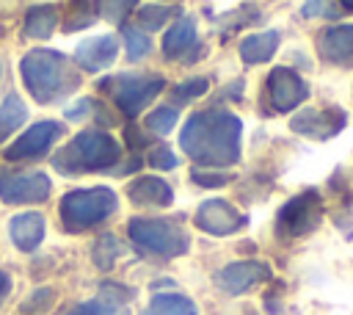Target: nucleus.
I'll return each mask as SVG.
<instances>
[{"label": "nucleus", "mask_w": 353, "mask_h": 315, "mask_svg": "<svg viewBox=\"0 0 353 315\" xmlns=\"http://www.w3.org/2000/svg\"><path fill=\"white\" fill-rule=\"evenodd\" d=\"M52 298H55V293L50 290V287H44V290H36L28 301H25V309H33V312H44L50 304H52Z\"/></svg>", "instance_id": "33"}, {"label": "nucleus", "mask_w": 353, "mask_h": 315, "mask_svg": "<svg viewBox=\"0 0 353 315\" xmlns=\"http://www.w3.org/2000/svg\"><path fill=\"white\" fill-rule=\"evenodd\" d=\"M176 116H179L176 108H171V105H160V108H154V111L146 116V127H149L152 133H157V135H165V133L174 130Z\"/></svg>", "instance_id": "27"}, {"label": "nucleus", "mask_w": 353, "mask_h": 315, "mask_svg": "<svg viewBox=\"0 0 353 315\" xmlns=\"http://www.w3.org/2000/svg\"><path fill=\"white\" fill-rule=\"evenodd\" d=\"M149 163L154 166V169H163V171H168V169H176V155L168 149V146H154V149H149Z\"/></svg>", "instance_id": "32"}, {"label": "nucleus", "mask_w": 353, "mask_h": 315, "mask_svg": "<svg viewBox=\"0 0 353 315\" xmlns=\"http://www.w3.org/2000/svg\"><path fill=\"white\" fill-rule=\"evenodd\" d=\"M44 216L41 213H19L8 221V232H11V240L17 249L22 251H33L41 238H44Z\"/></svg>", "instance_id": "19"}, {"label": "nucleus", "mask_w": 353, "mask_h": 315, "mask_svg": "<svg viewBox=\"0 0 353 315\" xmlns=\"http://www.w3.org/2000/svg\"><path fill=\"white\" fill-rule=\"evenodd\" d=\"M127 196L141 207H165L174 199L171 185L160 177H135L127 185Z\"/></svg>", "instance_id": "17"}, {"label": "nucleus", "mask_w": 353, "mask_h": 315, "mask_svg": "<svg viewBox=\"0 0 353 315\" xmlns=\"http://www.w3.org/2000/svg\"><path fill=\"white\" fill-rule=\"evenodd\" d=\"M190 50H196V25L190 17H179L163 36V52L171 61H193V55H188Z\"/></svg>", "instance_id": "16"}, {"label": "nucleus", "mask_w": 353, "mask_h": 315, "mask_svg": "<svg viewBox=\"0 0 353 315\" xmlns=\"http://www.w3.org/2000/svg\"><path fill=\"white\" fill-rule=\"evenodd\" d=\"M317 52L334 66H353V25L325 28L317 39Z\"/></svg>", "instance_id": "15"}, {"label": "nucleus", "mask_w": 353, "mask_h": 315, "mask_svg": "<svg viewBox=\"0 0 353 315\" xmlns=\"http://www.w3.org/2000/svg\"><path fill=\"white\" fill-rule=\"evenodd\" d=\"M127 235L141 251L154 257H179L190 246L188 232L168 218H130Z\"/></svg>", "instance_id": "4"}, {"label": "nucleus", "mask_w": 353, "mask_h": 315, "mask_svg": "<svg viewBox=\"0 0 353 315\" xmlns=\"http://www.w3.org/2000/svg\"><path fill=\"white\" fill-rule=\"evenodd\" d=\"M138 6V0H97V14L113 25H121L127 19V14Z\"/></svg>", "instance_id": "26"}, {"label": "nucleus", "mask_w": 353, "mask_h": 315, "mask_svg": "<svg viewBox=\"0 0 353 315\" xmlns=\"http://www.w3.org/2000/svg\"><path fill=\"white\" fill-rule=\"evenodd\" d=\"M207 88H210V80L207 77H190V80H185V83H179L174 88V102L176 105H185V102L207 94Z\"/></svg>", "instance_id": "30"}, {"label": "nucleus", "mask_w": 353, "mask_h": 315, "mask_svg": "<svg viewBox=\"0 0 353 315\" xmlns=\"http://www.w3.org/2000/svg\"><path fill=\"white\" fill-rule=\"evenodd\" d=\"M301 11H303V17H339V11L331 8L325 0H306Z\"/></svg>", "instance_id": "34"}, {"label": "nucleus", "mask_w": 353, "mask_h": 315, "mask_svg": "<svg viewBox=\"0 0 353 315\" xmlns=\"http://www.w3.org/2000/svg\"><path fill=\"white\" fill-rule=\"evenodd\" d=\"M124 44H127L130 61H141L152 50V41L141 28H124Z\"/></svg>", "instance_id": "29"}, {"label": "nucleus", "mask_w": 353, "mask_h": 315, "mask_svg": "<svg viewBox=\"0 0 353 315\" xmlns=\"http://www.w3.org/2000/svg\"><path fill=\"white\" fill-rule=\"evenodd\" d=\"M61 133L63 127L58 122H36L6 149V160H36L50 152V146L61 138Z\"/></svg>", "instance_id": "10"}, {"label": "nucleus", "mask_w": 353, "mask_h": 315, "mask_svg": "<svg viewBox=\"0 0 353 315\" xmlns=\"http://www.w3.org/2000/svg\"><path fill=\"white\" fill-rule=\"evenodd\" d=\"M339 3H342V6L347 8V11H353V0H339Z\"/></svg>", "instance_id": "36"}, {"label": "nucleus", "mask_w": 353, "mask_h": 315, "mask_svg": "<svg viewBox=\"0 0 353 315\" xmlns=\"http://www.w3.org/2000/svg\"><path fill=\"white\" fill-rule=\"evenodd\" d=\"M99 88L116 102V108L124 113V116H138L163 88H165V80L160 75H113V77H105L99 83Z\"/></svg>", "instance_id": "6"}, {"label": "nucleus", "mask_w": 353, "mask_h": 315, "mask_svg": "<svg viewBox=\"0 0 353 315\" xmlns=\"http://www.w3.org/2000/svg\"><path fill=\"white\" fill-rule=\"evenodd\" d=\"M279 30H265V33H251L240 41V58L245 64H262L268 58H273V52L279 50Z\"/></svg>", "instance_id": "20"}, {"label": "nucleus", "mask_w": 353, "mask_h": 315, "mask_svg": "<svg viewBox=\"0 0 353 315\" xmlns=\"http://www.w3.org/2000/svg\"><path fill=\"white\" fill-rule=\"evenodd\" d=\"M50 177L44 171H19V174H0V199L8 204H28L44 202L50 196Z\"/></svg>", "instance_id": "9"}, {"label": "nucleus", "mask_w": 353, "mask_h": 315, "mask_svg": "<svg viewBox=\"0 0 353 315\" xmlns=\"http://www.w3.org/2000/svg\"><path fill=\"white\" fill-rule=\"evenodd\" d=\"M270 276V268L259 260H240V262H229L226 268H221L215 274V285L221 290H226L229 296H240L256 285H262Z\"/></svg>", "instance_id": "13"}, {"label": "nucleus", "mask_w": 353, "mask_h": 315, "mask_svg": "<svg viewBox=\"0 0 353 315\" xmlns=\"http://www.w3.org/2000/svg\"><path fill=\"white\" fill-rule=\"evenodd\" d=\"M121 243H119V238L116 235H99L97 238V243H94V249H91V257H94V262L102 268V271H108V268H113V262L121 257Z\"/></svg>", "instance_id": "24"}, {"label": "nucleus", "mask_w": 353, "mask_h": 315, "mask_svg": "<svg viewBox=\"0 0 353 315\" xmlns=\"http://www.w3.org/2000/svg\"><path fill=\"white\" fill-rule=\"evenodd\" d=\"M121 158L119 141L105 130H83L74 135L63 149L52 155V166L63 174H83V171H105L113 169Z\"/></svg>", "instance_id": "3"}, {"label": "nucleus", "mask_w": 353, "mask_h": 315, "mask_svg": "<svg viewBox=\"0 0 353 315\" xmlns=\"http://www.w3.org/2000/svg\"><path fill=\"white\" fill-rule=\"evenodd\" d=\"M8 290H11V276L6 271H0V304H3V298H6Z\"/></svg>", "instance_id": "35"}, {"label": "nucleus", "mask_w": 353, "mask_h": 315, "mask_svg": "<svg viewBox=\"0 0 353 315\" xmlns=\"http://www.w3.org/2000/svg\"><path fill=\"white\" fill-rule=\"evenodd\" d=\"M143 315H199L196 304L182 293H160L149 301Z\"/></svg>", "instance_id": "22"}, {"label": "nucleus", "mask_w": 353, "mask_h": 315, "mask_svg": "<svg viewBox=\"0 0 353 315\" xmlns=\"http://www.w3.org/2000/svg\"><path fill=\"white\" fill-rule=\"evenodd\" d=\"M116 55H119V39L105 33V36L80 41L74 50V64L85 72H102L116 61Z\"/></svg>", "instance_id": "14"}, {"label": "nucleus", "mask_w": 353, "mask_h": 315, "mask_svg": "<svg viewBox=\"0 0 353 315\" xmlns=\"http://www.w3.org/2000/svg\"><path fill=\"white\" fill-rule=\"evenodd\" d=\"M91 22H94L91 0H72L69 3V17L63 22V30H80V28H88Z\"/></svg>", "instance_id": "28"}, {"label": "nucleus", "mask_w": 353, "mask_h": 315, "mask_svg": "<svg viewBox=\"0 0 353 315\" xmlns=\"http://www.w3.org/2000/svg\"><path fill=\"white\" fill-rule=\"evenodd\" d=\"M28 119V108L17 94H8L0 105V144Z\"/></svg>", "instance_id": "23"}, {"label": "nucleus", "mask_w": 353, "mask_h": 315, "mask_svg": "<svg viewBox=\"0 0 353 315\" xmlns=\"http://www.w3.org/2000/svg\"><path fill=\"white\" fill-rule=\"evenodd\" d=\"M174 14H179V8H174V6H143V8L138 11V25H141L143 30H157V28H163Z\"/></svg>", "instance_id": "25"}, {"label": "nucleus", "mask_w": 353, "mask_h": 315, "mask_svg": "<svg viewBox=\"0 0 353 315\" xmlns=\"http://www.w3.org/2000/svg\"><path fill=\"white\" fill-rule=\"evenodd\" d=\"M58 25V8L55 6H33L28 14H25V36L28 39H47L52 36Z\"/></svg>", "instance_id": "21"}, {"label": "nucleus", "mask_w": 353, "mask_h": 315, "mask_svg": "<svg viewBox=\"0 0 353 315\" xmlns=\"http://www.w3.org/2000/svg\"><path fill=\"white\" fill-rule=\"evenodd\" d=\"M240 141H243V122L221 108H207L193 113L179 133L182 152L193 158L199 166H210V169L237 163Z\"/></svg>", "instance_id": "1"}, {"label": "nucleus", "mask_w": 353, "mask_h": 315, "mask_svg": "<svg viewBox=\"0 0 353 315\" xmlns=\"http://www.w3.org/2000/svg\"><path fill=\"white\" fill-rule=\"evenodd\" d=\"M320 218H323V199L312 188V191H301L279 210L276 229L281 238H301L306 232H314Z\"/></svg>", "instance_id": "7"}, {"label": "nucleus", "mask_w": 353, "mask_h": 315, "mask_svg": "<svg viewBox=\"0 0 353 315\" xmlns=\"http://www.w3.org/2000/svg\"><path fill=\"white\" fill-rule=\"evenodd\" d=\"M345 122H347V116H345L342 108H325V111L306 108V111L292 116L290 127L298 135H306V138H314V141H328L331 135H336L345 127Z\"/></svg>", "instance_id": "11"}, {"label": "nucleus", "mask_w": 353, "mask_h": 315, "mask_svg": "<svg viewBox=\"0 0 353 315\" xmlns=\"http://www.w3.org/2000/svg\"><path fill=\"white\" fill-rule=\"evenodd\" d=\"M243 224H245V216L234 204H229L223 199H207L196 210V227L201 232H207V235H218V238L221 235H232Z\"/></svg>", "instance_id": "12"}, {"label": "nucleus", "mask_w": 353, "mask_h": 315, "mask_svg": "<svg viewBox=\"0 0 353 315\" xmlns=\"http://www.w3.org/2000/svg\"><path fill=\"white\" fill-rule=\"evenodd\" d=\"M119 199L110 188L99 185V188H77L69 191L61 199V221L69 232L77 229H88L99 221H105L113 210H116Z\"/></svg>", "instance_id": "5"}, {"label": "nucleus", "mask_w": 353, "mask_h": 315, "mask_svg": "<svg viewBox=\"0 0 353 315\" xmlns=\"http://www.w3.org/2000/svg\"><path fill=\"white\" fill-rule=\"evenodd\" d=\"M127 298H130V293L124 287H119V285H102V296L99 298L77 304L69 315H130Z\"/></svg>", "instance_id": "18"}, {"label": "nucleus", "mask_w": 353, "mask_h": 315, "mask_svg": "<svg viewBox=\"0 0 353 315\" xmlns=\"http://www.w3.org/2000/svg\"><path fill=\"white\" fill-rule=\"evenodd\" d=\"M190 177L199 182V185H204V188H218V185H226V182H232V174H226V171H207L204 166H196L193 171H190Z\"/></svg>", "instance_id": "31"}, {"label": "nucleus", "mask_w": 353, "mask_h": 315, "mask_svg": "<svg viewBox=\"0 0 353 315\" xmlns=\"http://www.w3.org/2000/svg\"><path fill=\"white\" fill-rule=\"evenodd\" d=\"M306 97H309V86L298 72H292L290 66L270 69V75H268V102H270L273 113H287V111L298 108Z\"/></svg>", "instance_id": "8"}, {"label": "nucleus", "mask_w": 353, "mask_h": 315, "mask_svg": "<svg viewBox=\"0 0 353 315\" xmlns=\"http://www.w3.org/2000/svg\"><path fill=\"white\" fill-rule=\"evenodd\" d=\"M25 88L36 102L50 105L66 99L80 86V75L72 61L58 50H30L19 64Z\"/></svg>", "instance_id": "2"}]
</instances>
